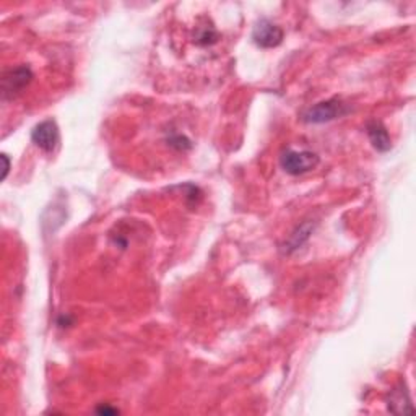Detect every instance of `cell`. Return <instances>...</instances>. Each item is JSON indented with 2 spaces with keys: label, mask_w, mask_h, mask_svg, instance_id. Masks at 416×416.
<instances>
[{
  "label": "cell",
  "mask_w": 416,
  "mask_h": 416,
  "mask_svg": "<svg viewBox=\"0 0 416 416\" xmlns=\"http://www.w3.org/2000/svg\"><path fill=\"white\" fill-rule=\"evenodd\" d=\"M31 78H33V74L30 67H25V65L16 67V69L10 70L9 74H5L2 80L4 98H13L18 93H21V89L31 82Z\"/></svg>",
  "instance_id": "5"
},
{
  "label": "cell",
  "mask_w": 416,
  "mask_h": 416,
  "mask_svg": "<svg viewBox=\"0 0 416 416\" xmlns=\"http://www.w3.org/2000/svg\"><path fill=\"white\" fill-rule=\"evenodd\" d=\"M31 140L38 148H41L46 153H53L59 145V127L54 121H43L41 124L33 128Z\"/></svg>",
  "instance_id": "4"
},
{
  "label": "cell",
  "mask_w": 416,
  "mask_h": 416,
  "mask_svg": "<svg viewBox=\"0 0 416 416\" xmlns=\"http://www.w3.org/2000/svg\"><path fill=\"white\" fill-rule=\"evenodd\" d=\"M2 160H4V163H5V166H4V179L7 177V174H9V170H10V161H9V158H7V155H2Z\"/></svg>",
  "instance_id": "10"
},
{
  "label": "cell",
  "mask_w": 416,
  "mask_h": 416,
  "mask_svg": "<svg viewBox=\"0 0 416 416\" xmlns=\"http://www.w3.org/2000/svg\"><path fill=\"white\" fill-rule=\"evenodd\" d=\"M97 412L98 413H103V415H116V413H119L116 408H109V407H99L97 410Z\"/></svg>",
  "instance_id": "9"
},
{
  "label": "cell",
  "mask_w": 416,
  "mask_h": 416,
  "mask_svg": "<svg viewBox=\"0 0 416 416\" xmlns=\"http://www.w3.org/2000/svg\"><path fill=\"white\" fill-rule=\"evenodd\" d=\"M280 165H282L283 170L291 174V176H300V174L312 171L314 168L319 165V156L307 150H286L285 153L280 156Z\"/></svg>",
  "instance_id": "1"
},
{
  "label": "cell",
  "mask_w": 416,
  "mask_h": 416,
  "mask_svg": "<svg viewBox=\"0 0 416 416\" xmlns=\"http://www.w3.org/2000/svg\"><path fill=\"white\" fill-rule=\"evenodd\" d=\"M350 111L346 108L345 103L340 99H327L322 103H317L312 108H309L305 114H302V121L307 124H324L339 119V117L345 116Z\"/></svg>",
  "instance_id": "2"
},
{
  "label": "cell",
  "mask_w": 416,
  "mask_h": 416,
  "mask_svg": "<svg viewBox=\"0 0 416 416\" xmlns=\"http://www.w3.org/2000/svg\"><path fill=\"white\" fill-rule=\"evenodd\" d=\"M218 41V33L213 26H202L195 35V43L200 46H212Z\"/></svg>",
  "instance_id": "8"
},
{
  "label": "cell",
  "mask_w": 416,
  "mask_h": 416,
  "mask_svg": "<svg viewBox=\"0 0 416 416\" xmlns=\"http://www.w3.org/2000/svg\"><path fill=\"white\" fill-rule=\"evenodd\" d=\"M389 410L392 413H413V405L405 389H395L390 393Z\"/></svg>",
  "instance_id": "7"
},
{
  "label": "cell",
  "mask_w": 416,
  "mask_h": 416,
  "mask_svg": "<svg viewBox=\"0 0 416 416\" xmlns=\"http://www.w3.org/2000/svg\"><path fill=\"white\" fill-rule=\"evenodd\" d=\"M252 41L262 49L277 48L283 41V30L270 20H261L252 31Z\"/></svg>",
  "instance_id": "3"
},
{
  "label": "cell",
  "mask_w": 416,
  "mask_h": 416,
  "mask_svg": "<svg viewBox=\"0 0 416 416\" xmlns=\"http://www.w3.org/2000/svg\"><path fill=\"white\" fill-rule=\"evenodd\" d=\"M366 132H368L371 143H373V147L378 151H381V153H385V151H389L392 148L390 135L381 121H376V119L369 121L366 124Z\"/></svg>",
  "instance_id": "6"
}]
</instances>
